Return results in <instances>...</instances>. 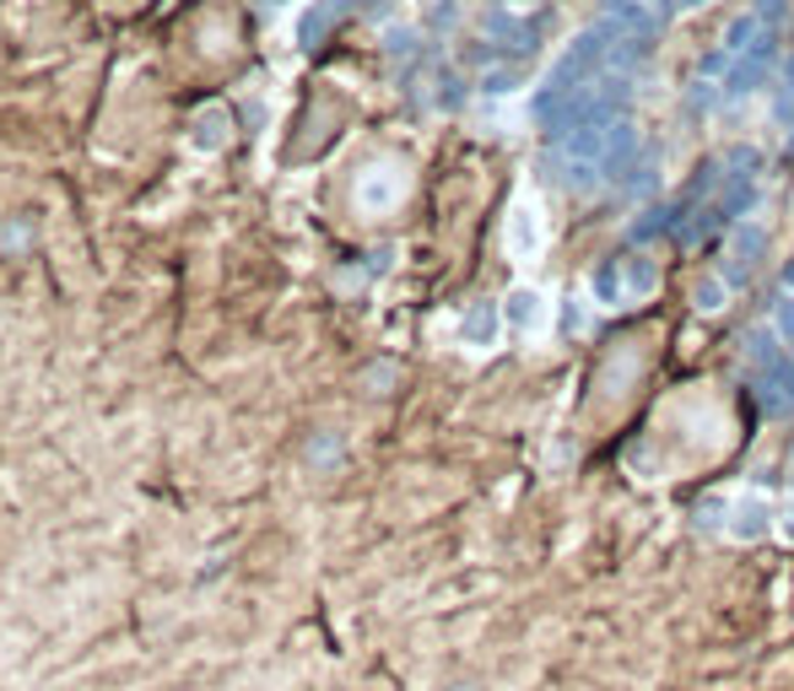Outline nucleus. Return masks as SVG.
Here are the masks:
<instances>
[{"label": "nucleus", "instance_id": "obj_1", "mask_svg": "<svg viewBox=\"0 0 794 691\" xmlns=\"http://www.w3.org/2000/svg\"><path fill=\"white\" fill-rule=\"evenodd\" d=\"M508 314H513V325L525 329V335H530V329H546V297L536 286H519V292L508 297Z\"/></svg>", "mask_w": 794, "mask_h": 691}, {"label": "nucleus", "instance_id": "obj_2", "mask_svg": "<svg viewBox=\"0 0 794 691\" xmlns=\"http://www.w3.org/2000/svg\"><path fill=\"white\" fill-rule=\"evenodd\" d=\"M622 286H628V297H649L660 286V265L649 254H628L622 260Z\"/></svg>", "mask_w": 794, "mask_h": 691}, {"label": "nucleus", "instance_id": "obj_3", "mask_svg": "<svg viewBox=\"0 0 794 691\" xmlns=\"http://www.w3.org/2000/svg\"><path fill=\"white\" fill-rule=\"evenodd\" d=\"M756 373H762L767 400H773V406H790V400H794V363H790V357H773V363L756 367Z\"/></svg>", "mask_w": 794, "mask_h": 691}, {"label": "nucleus", "instance_id": "obj_4", "mask_svg": "<svg viewBox=\"0 0 794 691\" xmlns=\"http://www.w3.org/2000/svg\"><path fill=\"white\" fill-rule=\"evenodd\" d=\"M513 248H519V254H536V248H541V211H536V201L513 205Z\"/></svg>", "mask_w": 794, "mask_h": 691}, {"label": "nucleus", "instance_id": "obj_5", "mask_svg": "<svg viewBox=\"0 0 794 691\" xmlns=\"http://www.w3.org/2000/svg\"><path fill=\"white\" fill-rule=\"evenodd\" d=\"M735 535H746V540H756V535H762V529H767V502H762V497H741V502H735Z\"/></svg>", "mask_w": 794, "mask_h": 691}, {"label": "nucleus", "instance_id": "obj_6", "mask_svg": "<svg viewBox=\"0 0 794 691\" xmlns=\"http://www.w3.org/2000/svg\"><path fill=\"white\" fill-rule=\"evenodd\" d=\"M762 248H767V233H762V227H741V233H735V276L752 271Z\"/></svg>", "mask_w": 794, "mask_h": 691}, {"label": "nucleus", "instance_id": "obj_7", "mask_svg": "<svg viewBox=\"0 0 794 691\" xmlns=\"http://www.w3.org/2000/svg\"><path fill=\"white\" fill-rule=\"evenodd\" d=\"M594 297H600V303H622V297H628V286H622V260L594 271Z\"/></svg>", "mask_w": 794, "mask_h": 691}, {"label": "nucleus", "instance_id": "obj_8", "mask_svg": "<svg viewBox=\"0 0 794 691\" xmlns=\"http://www.w3.org/2000/svg\"><path fill=\"white\" fill-rule=\"evenodd\" d=\"M492 329H498V308H487V303H481V308L465 319V335H470V341H481V346L492 341Z\"/></svg>", "mask_w": 794, "mask_h": 691}, {"label": "nucleus", "instance_id": "obj_9", "mask_svg": "<svg viewBox=\"0 0 794 691\" xmlns=\"http://www.w3.org/2000/svg\"><path fill=\"white\" fill-rule=\"evenodd\" d=\"M698 308H724V282H703V286H698Z\"/></svg>", "mask_w": 794, "mask_h": 691}, {"label": "nucleus", "instance_id": "obj_10", "mask_svg": "<svg viewBox=\"0 0 794 691\" xmlns=\"http://www.w3.org/2000/svg\"><path fill=\"white\" fill-rule=\"evenodd\" d=\"M778 335L794 346V297H784V303H778Z\"/></svg>", "mask_w": 794, "mask_h": 691}, {"label": "nucleus", "instance_id": "obj_11", "mask_svg": "<svg viewBox=\"0 0 794 691\" xmlns=\"http://www.w3.org/2000/svg\"><path fill=\"white\" fill-rule=\"evenodd\" d=\"M790 487H794V448H790Z\"/></svg>", "mask_w": 794, "mask_h": 691}, {"label": "nucleus", "instance_id": "obj_12", "mask_svg": "<svg viewBox=\"0 0 794 691\" xmlns=\"http://www.w3.org/2000/svg\"><path fill=\"white\" fill-rule=\"evenodd\" d=\"M681 6H703V0H681Z\"/></svg>", "mask_w": 794, "mask_h": 691}]
</instances>
